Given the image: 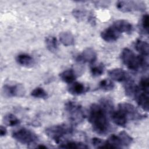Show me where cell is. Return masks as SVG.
Returning <instances> with one entry per match:
<instances>
[{"label": "cell", "instance_id": "6da1fadb", "mask_svg": "<svg viewBox=\"0 0 149 149\" xmlns=\"http://www.w3.org/2000/svg\"><path fill=\"white\" fill-rule=\"evenodd\" d=\"M108 112L100 104H93L89 108L88 119L93 130L100 135L108 134L111 126L107 116Z\"/></svg>", "mask_w": 149, "mask_h": 149}, {"label": "cell", "instance_id": "7a4b0ae2", "mask_svg": "<svg viewBox=\"0 0 149 149\" xmlns=\"http://www.w3.org/2000/svg\"><path fill=\"white\" fill-rule=\"evenodd\" d=\"M120 58L122 62L130 70L137 71L141 69H148V57L137 55L128 48H125L122 51Z\"/></svg>", "mask_w": 149, "mask_h": 149}, {"label": "cell", "instance_id": "3957f363", "mask_svg": "<svg viewBox=\"0 0 149 149\" xmlns=\"http://www.w3.org/2000/svg\"><path fill=\"white\" fill-rule=\"evenodd\" d=\"M65 111L69 120L73 125L81 123L85 118L83 107L75 101H67L65 104Z\"/></svg>", "mask_w": 149, "mask_h": 149}, {"label": "cell", "instance_id": "277c9868", "mask_svg": "<svg viewBox=\"0 0 149 149\" xmlns=\"http://www.w3.org/2000/svg\"><path fill=\"white\" fill-rule=\"evenodd\" d=\"M73 129L72 126L66 124H59L46 128L45 132L47 136L56 143L61 142L62 139L72 134Z\"/></svg>", "mask_w": 149, "mask_h": 149}, {"label": "cell", "instance_id": "5b68a950", "mask_svg": "<svg viewBox=\"0 0 149 149\" xmlns=\"http://www.w3.org/2000/svg\"><path fill=\"white\" fill-rule=\"evenodd\" d=\"M109 148H120L129 147L133 142L132 137L126 132L111 135L106 141Z\"/></svg>", "mask_w": 149, "mask_h": 149}, {"label": "cell", "instance_id": "8992f818", "mask_svg": "<svg viewBox=\"0 0 149 149\" xmlns=\"http://www.w3.org/2000/svg\"><path fill=\"white\" fill-rule=\"evenodd\" d=\"M12 137L20 143L25 145L34 144L38 140V136L36 133L24 127L13 132Z\"/></svg>", "mask_w": 149, "mask_h": 149}, {"label": "cell", "instance_id": "52a82bcc", "mask_svg": "<svg viewBox=\"0 0 149 149\" xmlns=\"http://www.w3.org/2000/svg\"><path fill=\"white\" fill-rule=\"evenodd\" d=\"M118 109L126 116L127 120H140L147 118V115L142 114L132 104L128 102H121L118 104Z\"/></svg>", "mask_w": 149, "mask_h": 149}, {"label": "cell", "instance_id": "ba28073f", "mask_svg": "<svg viewBox=\"0 0 149 149\" xmlns=\"http://www.w3.org/2000/svg\"><path fill=\"white\" fill-rule=\"evenodd\" d=\"M116 6L122 12H143L146 8L145 3L141 1H119L117 2Z\"/></svg>", "mask_w": 149, "mask_h": 149}, {"label": "cell", "instance_id": "9c48e42d", "mask_svg": "<svg viewBox=\"0 0 149 149\" xmlns=\"http://www.w3.org/2000/svg\"><path fill=\"white\" fill-rule=\"evenodd\" d=\"M2 93L6 97H23L25 94V89L19 83L5 84L2 87Z\"/></svg>", "mask_w": 149, "mask_h": 149}, {"label": "cell", "instance_id": "30bf717a", "mask_svg": "<svg viewBox=\"0 0 149 149\" xmlns=\"http://www.w3.org/2000/svg\"><path fill=\"white\" fill-rule=\"evenodd\" d=\"M97 58V52L92 48H87L83 52L78 55L76 60L80 63H94Z\"/></svg>", "mask_w": 149, "mask_h": 149}, {"label": "cell", "instance_id": "8fae6325", "mask_svg": "<svg viewBox=\"0 0 149 149\" xmlns=\"http://www.w3.org/2000/svg\"><path fill=\"white\" fill-rule=\"evenodd\" d=\"M121 34L112 25L104 30L101 33V38L106 42H111L116 41Z\"/></svg>", "mask_w": 149, "mask_h": 149}, {"label": "cell", "instance_id": "7c38bea8", "mask_svg": "<svg viewBox=\"0 0 149 149\" xmlns=\"http://www.w3.org/2000/svg\"><path fill=\"white\" fill-rule=\"evenodd\" d=\"M108 74L111 79L119 82H125L130 77L125 70L120 68L111 69Z\"/></svg>", "mask_w": 149, "mask_h": 149}, {"label": "cell", "instance_id": "4fadbf2b", "mask_svg": "<svg viewBox=\"0 0 149 149\" xmlns=\"http://www.w3.org/2000/svg\"><path fill=\"white\" fill-rule=\"evenodd\" d=\"M120 34H130L133 31V26L128 21L123 19H120L114 22L112 25Z\"/></svg>", "mask_w": 149, "mask_h": 149}, {"label": "cell", "instance_id": "5bb4252c", "mask_svg": "<svg viewBox=\"0 0 149 149\" xmlns=\"http://www.w3.org/2000/svg\"><path fill=\"white\" fill-rule=\"evenodd\" d=\"M88 90V87L83 83L74 81L70 84L68 87V91L73 95H80Z\"/></svg>", "mask_w": 149, "mask_h": 149}, {"label": "cell", "instance_id": "9a60e30c", "mask_svg": "<svg viewBox=\"0 0 149 149\" xmlns=\"http://www.w3.org/2000/svg\"><path fill=\"white\" fill-rule=\"evenodd\" d=\"M124 89L126 95L134 99L140 91L138 86L136 85L134 81L133 80V79H131V77H130L125 81Z\"/></svg>", "mask_w": 149, "mask_h": 149}, {"label": "cell", "instance_id": "2e32d148", "mask_svg": "<svg viewBox=\"0 0 149 149\" xmlns=\"http://www.w3.org/2000/svg\"><path fill=\"white\" fill-rule=\"evenodd\" d=\"M112 122L116 125L120 127H125L127 123V119L123 113L119 109L115 111L113 109L109 112Z\"/></svg>", "mask_w": 149, "mask_h": 149}, {"label": "cell", "instance_id": "e0dca14e", "mask_svg": "<svg viewBox=\"0 0 149 149\" xmlns=\"http://www.w3.org/2000/svg\"><path fill=\"white\" fill-rule=\"evenodd\" d=\"M134 100L138 105L144 111L148 112V93L139 91L138 94L134 98Z\"/></svg>", "mask_w": 149, "mask_h": 149}, {"label": "cell", "instance_id": "ac0fdd59", "mask_svg": "<svg viewBox=\"0 0 149 149\" xmlns=\"http://www.w3.org/2000/svg\"><path fill=\"white\" fill-rule=\"evenodd\" d=\"M16 61L18 64L24 67L31 66L34 63L33 58L27 54H20L17 55L16 57Z\"/></svg>", "mask_w": 149, "mask_h": 149}, {"label": "cell", "instance_id": "d6986e66", "mask_svg": "<svg viewBox=\"0 0 149 149\" xmlns=\"http://www.w3.org/2000/svg\"><path fill=\"white\" fill-rule=\"evenodd\" d=\"M134 47L137 51H138L140 55L148 57L149 54V45L147 42L141 40H137L134 44Z\"/></svg>", "mask_w": 149, "mask_h": 149}, {"label": "cell", "instance_id": "ffe728a7", "mask_svg": "<svg viewBox=\"0 0 149 149\" xmlns=\"http://www.w3.org/2000/svg\"><path fill=\"white\" fill-rule=\"evenodd\" d=\"M59 77L63 82L70 84L74 81L76 78V74L74 70L69 69L61 72L59 74Z\"/></svg>", "mask_w": 149, "mask_h": 149}, {"label": "cell", "instance_id": "44dd1931", "mask_svg": "<svg viewBox=\"0 0 149 149\" xmlns=\"http://www.w3.org/2000/svg\"><path fill=\"white\" fill-rule=\"evenodd\" d=\"M59 37L61 42L66 47L71 46L74 44V36L69 31L61 32Z\"/></svg>", "mask_w": 149, "mask_h": 149}, {"label": "cell", "instance_id": "7402d4cb", "mask_svg": "<svg viewBox=\"0 0 149 149\" xmlns=\"http://www.w3.org/2000/svg\"><path fill=\"white\" fill-rule=\"evenodd\" d=\"M59 148H72V149H87L88 148L86 144L75 141H69L65 143H61Z\"/></svg>", "mask_w": 149, "mask_h": 149}, {"label": "cell", "instance_id": "603a6c76", "mask_svg": "<svg viewBox=\"0 0 149 149\" xmlns=\"http://www.w3.org/2000/svg\"><path fill=\"white\" fill-rule=\"evenodd\" d=\"M45 44L47 49L52 52H55L58 48V43L57 39L54 36H48L45 38Z\"/></svg>", "mask_w": 149, "mask_h": 149}, {"label": "cell", "instance_id": "cb8c5ba5", "mask_svg": "<svg viewBox=\"0 0 149 149\" xmlns=\"http://www.w3.org/2000/svg\"><path fill=\"white\" fill-rule=\"evenodd\" d=\"M3 121L5 125L8 126H15L19 125L20 120L14 115L12 113H8L4 116Z\"/></svg>", "mask_w": 149, "mask_h": 149}, {"label": "cell", "instance_id": "d4e9b609", "mask_svg": "<svg viewBox=\"0 0 149 149\" xmlns=\"http://www.w3.org/2000/svg\"><path fill=\"white\" fill-rule=\"evenodd\" d=\"M114 87H115V84L113 82L112 80L109 79H107L101 80L98 84V87L101 90H102L106 91L112 90V89H113Z\"/></svg>", "mask_w": 149, "mask_h": 149}, {"label": "cell", "instance_id": "484cf974", "mask_svg": "<svg viewBox=\"0 0 149 149\" xmlns=\"http://www.w3.org/2000/svg\"><path fill=\"white\" fill-rule=\"evenodd\" d=\"M31 95L34 98L45 99L48 97L47 93L42 87H36L31 92Z\"/></svg>", "mask_w": 149, "mask_h": 149}, {"label": "cell", "instance_id": "4316f807", "mask_svg": "<svg viewBox=\"0 0 149 149\" xmlns=\"http://www.w3.org/2000/svg\"><path fill=\"white\" fill-rule=\"evenodd\" d=\"M105 66L102 63L98 64V65L94 66L91 68V74L94 77H98L101 76L104 72Z\"/></svg>", "mask_w": 149, "mask_h": 149}, {"label": "cell", "instance_id": "83f0119b", "mask_svg": "<svg viewBox=\"0 0 149 149\" xmlns=\"http://www.w3.org/2000/svg\"><path fill=\"white\" fill-rule=\"evenodd\" d=\"M149 16L148 14H145L143 16L141 20V31L145 34H148V29H149V22H148Z\"/></svg>", "mask_w": 149, "mask_h": 149}, {"label": "cell", "instance_id": "f1b7e54d", "mask_svg": "<svg viewBox=\"0 0 149 149\" xmlns=\"http://www.w3.org/2000/svg\"><path fill=\"white\" fill-rule=\"evenodd\" d=\"M91 143L95 148H109V147L106 142L101 139L94 137L91 139Z\"/></svg>", "mask_w": 149, "mask_h": 149}, {"label": "cell", "instance_id": "f546056e", "mask_svg": "<svg viewBox=\"0 0 149 149\" xmlns=\"http://www.w3.org/2000/svg\"><path fill=\"white\" fill-rule=\"evenodd\" d=\"M140 91L148 93L149 91V81L147 77H143L141 79L138 86Z\"/></svg>", "mask_w": 149, "mask_h": 149}, {"label": "cell", "instance_id": "4dcf8cb0", "mask_svg": "<svg viewBox=\"0 0 149 149\" xmlns=\"http://www.w3.org/2000/svg\"><path fill=\"white\" fill-rule=\"evenodd\" d=\"M73 15L76 19L81 20L86 16V11L81 9H74L73 11Z\"/></svg>", "mask_w": 149, "mask_h": 149}, {"label": "cell", "instance_id": "1f68e13d", "mask_svg": "<svg viewBox=\"0 0 149 149\" xmlns=\"http://www.w3.org/2000/svg\"><path fill=\"white\" fill-rule=\"evenodd\" d=\"M93 3H95V5L97 6V7H104L105 6H107L110 3L109 1H95V2H93Z\"/></svg>", "mask_w": 149, "mask_h": 149}, {"label": "cell", "instance_id": "d6a6232c", "mask_svg": "<svg viewBox=\"0 0 149 149\" xmlns=\"http://www.w3.org/2000/svg\"><path fill=\"white\" fill-rule=\"evenodd\" d=\"M7 133V130L5 128V127L3 126H1L0 127V135L1 137L5 136L6 134Z\"/></svg>", "mask_w": 149, "mask_h": 149}, {"label": "cell", "instance_id": "836d02e7", "mask_svg": "<svg viewBox=\"0 0 149 149\" xmlns=\"http://www.w3.org/2000/svg\"><path fill=\"white\" fill-rule=\"evenodd\" d=\"M36 148H47L48 147L47 146L43 145V144L42 145V144H39L38 146H37L36 147Z\"/></svg>", "mask_w": 149, "mask_h": 149}]
</instances>
